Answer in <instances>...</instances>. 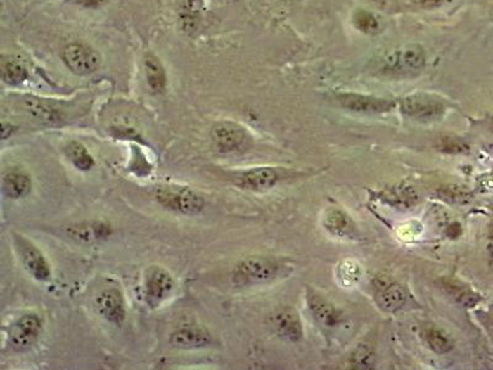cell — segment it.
<instances>
[{
	"label": "cell",
	"mask_w": 493,
	"mask_h": 370,
	"mask_svg": "<svg viewBox=\"0 0 493 370\" xmlns=\"http://www.w3.org/2000/svg\"><path fill=\"white\" fill-rule=\"evenodd\" d=\"M425 52L419 45H404L388 51L380 57L376 70L380 75L392 78L414 77L425 65Z\"/></svg>",
	"instance_id": "obj_1"
},
{
	"label": "cell",
	"mask_w": 493,
	"mask_h": 370,
	"mask_svg": "<svg viewBox=\"0 0 493 370\" xmlns=\"http://www.w3.org/2000/svg\"><path fill=\"white\" fill-rule=\"evenodd\" d=\"M359 275H360L359 265L350 263V262H345L340 265V279L345 286L358 281Z\"/></svg>",
	"instance_id": "obj_31"
},
{
	"label": "cell",
	"mask_w": 493,
	"mask_h": 370,
	"mask_svg": "<svg viewBox=\"0 0 493 370\" xmlns=\"http://www.w3.org/2000/svg\"><path fill=\"white\" fill-rule=\"evenodd\" d=\"M280 267L278 262L271 258L252 255L239 260L233 270V279L237 284L248 286V284H263L274 281L280 274Z\"/></svg>",
	"instance_id": "obj_2"
},
{
	"label": "cell",
	"mask_w": 493,
	"mask_h": 370,
	"mask_svg": "<svg viewBox=\"0 0 493 370\" xmlns=\"http://www.w3.org/2000/svg\"><path fill=\"white\" fill-rule=\"evenodd\" d=\"M439 196L449 203H468L471 193L459 185H448L439 191Z\"/></svg>",
	"instance_id": "obj_29"
},
{
	"label": "cell",
	"mask_w": 493,
	"mask_h": 370,
	"mask_svg": "<svg viewBox=\"0 0 493 370\" xmlns=\"http://www.w3.org/2000/svg\"><path fill=\"white\" fill-rule=\"evenodd\" d=\"M407 301V291L404 286L399 284H392L389 288H386L383 293H380L376 302L380 306L381 310L386 312H394L399 310Z\"/></svg>",
	"instance_id": "obj_20"
},
{
	"label": "cell",
	"mask_w": 493,
	"mask_h": 370,
	"mask_svg": "<svg viewBox=\"0 0 493 370\" xmlns=\"http://www.w3.org/2000/svg\"><path fill=\"white\" fill-rule=\"evenodd\" d=\"M487 252L489 258H491V262L493 263V225L491 226L489 234H488Z\"/></svg>",
	"instance_id": "obj_36"
},
{
	"label": "cell",
	"mask_w": 493,
	"mask_h": 370,
	"mask_svg": "<svg viewBox=\"0 0 493 370\" xmlns=\"http://www.w3.org/2000/svg\"><path fill=\"white\" fill-rule=\"evenodd\" d=\"M448 235L452 237V238H456L459 236L461 235V226L458 222H454L453 225L449 226Z\"/></svg>",
	"instance_id": "obj_34"
},
{
	"label": "cell",
	"mask_w": 493,
	"mask_h": 370,
	"mask_svg": "<svg viewBox=\"0 0 493 370\" xmlns=\"http://www.w3.org/2000/svg\"><path fill=\"white\" fill-rule=\"evenodd\" d=\"M203 0H181L180 15L185 30H194L198 25L200 14L203 11Z\"/></svg>",
	"instance_id": "obj_28"
},
{
	"label": "cell",
	"mask_w": 493,
	"mask_h": 370,
	"mask_svg": "<svg viewBox=\"0 0 493 370\" xmlns=\"http://www.w3.org/2000/svg\"><path fill=\"white\" fill-rule=\"evenodd\" d=\"M20 106L32 120L44 125H60L65 120L63 110L55 103L34 96H21Z\"/></svg>",
	"instance_id": "obj_9"
},
{
	"label": "cell",
	"mask_w": 493,
	"mask_h": 370,
	"mask_svg": "<svg viewBox=\"0 0 493 370\" xmlns=\"http://www.w3.org/2000/svg\"><path fill=\"white\" fill-rule=\"evenodd\" d=\"M492 129H493V119H492Z\"/></svg>",
	"instance_id": "obj_37"
},
{
	"label": "cell",
	"mask_w": 493,
	"mask_h": 370,
	"mask_svg": "<svg viewBox=\"0 0 493 370\" xmlns=\"http://www.w3.org/2000/svg\"><path fill=\"white\" fill-rule=\"evenodd\" d=\"M42 328V322L35 314H25L13 322L8 332V345L15 352H24L35 345Z\"/></svg>",
	"instance_id": "obj_5"
},
{
	"label": "cell",
	"mask_w": 493,
	"mask_h": 370,
	"mask_svg": "<svg viewBox=\"0 0 493 370\" xmlns=\"http://www.w3.org/2000/svg\"><path fill=\"white\" fill-rule=\"evenodd\" d=\"M211 137L217 150L221 152H232L242 146L245 140V132L241 126L224 121L214 126Z\"/></svg>",
	"instance_id": "obj_14"
},
{
	"label": "cell",
	"mask_w": 493,
	"mask_h": 370,
	"mask_svg": "<svg viewBox=\"0 0 493 370\" xmlns=\"http://www.w3.org/2000/svg\"><path fill=\"white\" fill-rule=\"evenodd\" d=\"M383 199L391 205L399 206V208H409L414 205L418 200V194L411 186H395L390 191H385Z\"/></svg>",
	"instance_id": "obj_23"
},
{
	"label": "cell",
	"mask_w": 493,
	"mask_h": 370,
	"mask_svg": "<svg viewBox=\"0 0 493 370\" xmlns=\"http://www.w3.org/2000/svg\"><path fill=\"white\" fill-rule=\"evenodd\" d=\"M337 101L348 110L364 113V114H381V113L391 111L395 108V103L392 101H388L384 98H376V96L354 94V93L338 94Z\"/></svg>",
	"instance_id": "obj_10"
},
{
	"label": "cell",
	"mask_w": 493,
	"mask_h": 370,
	"mask_svg": "<svg viewBox=\"0 0 493 370\" xmlns=\"http://www.w3.org/2000/svg\"><path fill=\"white\" fill-rule=\"evenodd\" d=\"M96 309L105 320L115 325H121L126 317L125 299L122 293L116 288L101 291L95 300Z\"/></svg>",
	"instance_id": "obj_12"
},
{
	"label": "cell",
	"mask_w": 493,
	"mask_h": 370,
	"mask_svg": "<svg viewBox=\"0 0 493 370\" xmlns=\"http://www.w3.org/2000/svg\"><path fill=\"white\" fill-rule=\"evenodd\" d=\"M65 232L72 240H75L77 242L93 243L109 237L111 229L104 222H83V224H77V225L67 227Z\"/></svg>",
	"instance_id": "obj_17"
},
{
	"label": "cell",
	"mask_w": 493,
	"mask_h": 370,
	"mask_svg": "<svg viewBox=\"0 0 493 370\" xmlns=\"http://www.w3.org/2000/svg\"><path fill=\"white\" fill-rule=\"evenodd\" d=\"M307 305L314 319L322 325L332 327L342 321L340 311L335 309L329 301L326 300L324 296L319 295L311 289L307 291Z\"/></svg>",
	"instance_id": "obj_16"
},
{
	"label": "cell",
	"mask_w": 493,
	"mask_h": 370,
	"mask_svg": "<svg viewBox=\"0 0 493 370\" xmlns=\"http://www.w3.org/2000/svg\"><path fill=\"white\" fill-rule=\"evenodd\" d=\"M29 73L25 65L16 60H4L1 65V78L9 85H20L27 79Z\"/></svg>",
	"instance_id": "obj_26"
},
{
	"label": "cell",
	"mask_w": 493,
	"mask_h": 370,
	"mask_svg": "<svg viewBox=\"0 0 493 370\" xmlns=\"http://www.w3.org/2000/svg\"><path fill=\"white\" fill-rule=\"evenodd\" d=\"M324 225L331 234L339 237L349 235L353 231V224L349 216L338 209L327 211L324 216Z\"/></svg>",
	"instance_id": "obj_22"
},
{
	"label": "cell",
	"mask_w": 493,
	"mask_h": 370,
	"mask_svg": "<svg viewBox=\"0 0 493 370\" xmlns=\"http://www.w3.org/2000/svg\"><path fill=\"white\" fill-rule=\"evenodd\" d=\"M160 205L183 215H196L204 209L203 196L188 186L165 185L160 186L155 194Z\"/></svg>",
	"instance_id": "obj_3"
},
{
	"label": "cell",
	"mask_w": 493,
	"mask_h": 370,
	"mask_svg": "<svg viewBox=\"0 0 493 370\" xmlns=\"http://www.w3.org/2000/svg\"><path fill=\"white\" fill-rule=\"evenodd\" d=\"M439 150L443 151L445 153H463L468 152V145L456 137H444L439 143Z\"/></svg>",
	"instance_id": "obj_30"
},
{
	"label": "cell",
	"mask_w": 493,
	"mask_h": 370,
	"mask_svg": "<svg viewBox=\"0 0 493 370\" xmlns=\"http://www.w3.org/2000/svg\"><path fill=\"white\" fill-rule=\"evenodd\" d=\"M31 178L23 172H9L3 179V191L11 199H21L31 191Z\"/></svg>",
	"instance_id": "obj_18"
},
{
	"label": "cell",
	"mask_w": 493,
	"mask_h": 370,
	"mask_svg": "<svg viewBox=\"0 0 493 370\" xmlns=\"http://www.w3.org/2000/svg\"><path fill=\"white\" fill-rule=\"evenodd\" d=\"M170 345L178 350H201L214 343L212 335L201 326H183L170 336Z\"/></svg>",
	"instance_id": "obj_11"
},
{
	"label": "cell",
	"mask_w": 493,
	"mask_h": 370,
	"mask_svg": "<svg viewBox=\"0 0 493 370\" xmlns=\"http://www.w3.org/2000/svg\"><path fill=\"white\" fill-rule=\"evenodd\" d=\"M371 358H373V355L370 353L368 347H366V345H360L359 348L355 350L353 355H352L350 362H352V364L358 366V368H361V366H363V368H368Z\"/></svg>",
	"instance_id": "obj_32"
},
{
	"label": "cell",
	"mask_w": 493,
	"mask_h": 370,
	"mask_svg": "<svg viewBox=\"0 0 493 370\" xmlns=\"http://www.w3.org/2000/svg\"><path fill=\"white\" fill-rule=\"evenodd\" d=\"M174 288V281L167 270L160 267H152L147 270L145 279L146 301L151 307L162 305Z\"/></svg>",
	"instance_id": "obj_8"
},
{
	"label": "cell",
	"mask_w": 493,
	"mask_h": 370,
	"mask_svg": "<svg viewBox=\"0 0 493 370\" xmlns=\"http://www.w3.org/2000/svg\"><path fill=\"white\" fill-rule=\"evenodd\" d=\"M145 73L151 89L155 93H163L167 87V75H165V67L155 56H146Z\"/></svg>",
	"instance_id": "obj_19"
},
{
	"label": "cell",
	"mask_w": 493,
	"mask_h": 370,
	"mask_svg": "<svg viewBox=\"0 0 493 370\" xmlns=\"http://www.w3.org/2000/svg\"><path fill=\"white\" fill-rule=\"evenodd\" d=\"M62 58L70 72L77 75H88L99 70L100 56L96 51L84 44L73 42L65 46Z\"/></svg>",
	"instance_id": "obj_7"
},
{
	"label": "cell",
	"mask_w": 493,
	"mask_h": 370,
	"mask_svg": "<svg viewBox=\"0 0 493 370\" xmlns=\"http://www.w3.org/2000/svg\"><path fill=\"white\" fill-rule=\"evenodd\" d=\"M106 1L108 0H79L80 4L88 6V8H99V6H104Z\"/></svg>",
	"instance_id": "obj_35"
},
{
	"label": "cell",
	"mask_w": 493,
	"mask_h": 370,
	"mask_svg": "<svg viewBox=\"0 0 493 370\" xmlns=\"http://www.w3.org/2000/svg\"><path fill=\"white\" fill-rule=\"evenodd\" d=\"M423 338L429 348L439 355L448 353L453 348V343L447 333L435 327H427L423 331Z\"/></svg>",
	"instance_id": "obj_27"
},
{
	"label": "cell",
	"mask_w": 493,
	"mask_h": 370,
	"mask_svg": "<svg viewBox=\"0 0 493 370\" xmlns=\"http://www.w3.org/2000/svg\"><path fill=\"white\" fill-rule=\"evenodd\" d=\"M14 245L21 263L29 272V274L32 275L36 281H50L52 274L50 263L46 260L44 253L31 241L26 240L24 236L14 235Z\"/></svg>",
	"instance_id": "obj_6"
},
{
	"label": "cell",
	"mask_w": 493,
	"mask_h": 370,
	"mask_svg": "<svg viewBox=\"0 0 493 370\" xmlns=\"http://www.w3.org/2000/svg\"><path fill=\"white\" fill-rule=\"evenodd\" d=\"M450 0H419L421 6L427 9H434L438 6H443L445 3H448Z\"/></svg>",
	"instance_id": "obj_33"
},
{
	"label": "cell",
	"mask_w": 493,
	"mask_h": 370,
	"mask_svg": "<svg viewBox=\"0 0 493 370\" xmlns=\"http://www.w3.org/2000/svg\"><path fill=\"white\" fill-rule=\"evenodd\" d=\"M404 116L418 122H434L443 117L447 106L443 101L425 94L406 96L399 101Z\"/></svg>",
	"instance_id": "obj_4"
},
{
	"label": "cell",
	"mask_w": 493,
	"mask_h": 370,
	"mask_svg": "<svg viewBox=\"0 0 493 370\" xmlns=\"http://www.w3.org/2000/svg\"><path fill=\"white\" fill-rule=\"evenodd\" d=\"M278 180L279 174L276 170L269 167H260L243 172L239 175L237 184L248 191H264L273 188Z\"/></svg>",
	"instance_id": "obj_15"
},
{
	"label": "cell",
	"mask_w": 493,
	"mask_h": 370,
	"mask_svg": "<svg viewBox=\"0 0 493 370\" xmlns=\"http://www.w3.org/2000/svg\"><path fill=\"white\" fill-rule=\"evenodd\" d=\"M443 288L454 300L463 307H473L481 300V296L478 295V293L468 289V286H463L458 281H444Z\"/></svg>",
	"instance_id": "obj_21"
},
{
	"label": "cell",
	"mask_w": 493,
	"mask_h": 370,
	"mask_svg": "<svg viewBox=\"0 0 493 370\" xmlns=\"http://www.w3.org/2000/svg\"><path fill=\"white\" fill-rule=\"evenodd\" d=\"M65 155L75 165V168L87 172L94 167V158L90 155L89 151L79 142H70L65 146Z\"/></svg>",
	"instance_id": "obj_24"
},
{
	"label": "cell",
	"mask_w": 493,
	"mask_h": 370,
	"mask_svg": "<svg viewBox=\"0 0 493 370\" xmlns=\"http://www.w3.org/2000/svg\"><path fill=\"white\" fill-rule=\"evenodd\" d=\"M269 325L280 338L289 342H299L302 336L300 317L293 309H281L269 317Z\"/></svg>",
	"instance_id": "obj_13"
},
{
	"label": "cell",
	"mask_w": 493,
	"mask_h": 370,
	"mask_svg": "<svg viewBox=\"0 0 493 370\" xmlns=\"http://www.w3.org/2000/svg\"><path fill=\"white\" fill-rule=\"evenodd\" d=\"M353 24L360 32L365 35H378L383 30L379 18L364 9H358L354 13Z\"/></svg>",
	"instance_id": "obj_25"
}]
</instances>
